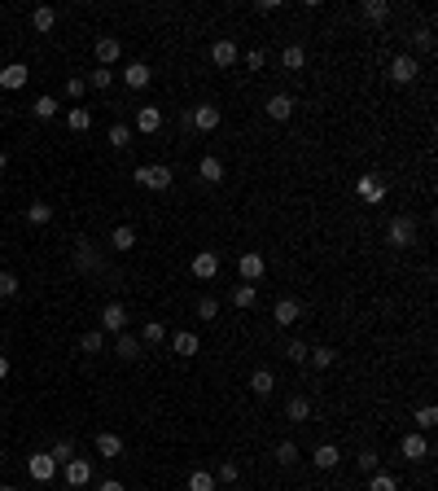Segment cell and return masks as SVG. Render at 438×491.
Wrapping results in <instances>:
<instances>
[{
    "instance_id": "obj_15",
    "label": "cell",
    "mask_w": 438,
    "mask_h": 491,
    "mask_svg": "<svg viewBox=\"0 0 438 491\" xmlns=\"http://www.w3.org/2000/svg\"><path fill=\"white\" fill-rule=\"evenodd\" d=\"M171 351H175L180 360H193V355L202 351V338H197V333H193V329H180V333H175V338H171Z\"/></svg>"
},
{
    "instance_id": "obj_4",
    "label": "cell",
    "mask_w": 438,
    "mask_h": 491,
    "mask_svg": "<svg viewBox=\"0 0 438 491\" xmlns=\"http://www.w3.org/2000/svg\"><path fill=\"white\" fill-rule=\"evenodd\" d=\"M75 268H80V272H101V268H106V259H101V250L92 246V242H75Z\"/></svg>"
},
{
    "instance_id": "obj_40",
    "label": "cell",
    "mask_w": 438,
    "mask_h": 491,
    "mask_svg": "<svg viewBox=\"0 0 438 491\" xmlns=\"http://www.w3.org/2000/svg\"><path fill=\"white\" fill-rule=\"evenodd\" d=\"M66 123H70V132H88V127H92V114H88L84 106H75V110L66 114Z\"/></svg>"
},
{
    "instance_id": "obj_45",
    "label": "cell",
    "mask_w": 438,
    "mask_h": 491,
    "mask_svg": "<svg viewBox=\"0 0 438 491\" xmlns=\"http://www.w3.org/2000/svg\"><path fill=\"white\" fill-rule=\"evenodd\" d=\"M197 316H202V320H215V316H219V298L202 294V298H197Z\"/></svg>"
},
{
    "instance_id": "obj_1",
    "label": "cell",
    "mask_w": 438,
    "mask_h": 491,
    "mask_svg": "<svg viewBox=\"0 0 438 491\" xmlns=\"http://www.w3.org/2000/svg\"><path fill=\"white\" fill-rule=\"evenodd\" d=\"M132 180H136L141 189H153V193H167L175 176H171V167H167V163H145V167H136V171H132Z\"/></svg>"
},
{
    "instance_id": "obj_56",
    "label": "cell",
    "mask_w": 438,
    "mask_h": 491,
    "mask_svg": "<svg viewBox=\"0 0 438 491\" xmlns=\"http://www.w3.org/2000/svg\"><path fill=\"white\" fill-rule=\"evenodd\" d=\"M0 491H13V487H0Z\"/></svg>"
},
{
    "instance_id": "obj_36",
    "label": "cell",
    "mask_w": 438,
    "mask_h": 491,
    "mask_svg": "<svg viewBox=\"0 0 438 491\" xmlns=\"http://www.w3.org/2000/svg\"><path fill=\"white\" fill-rule=\"evenodd\" d=\"M307 355H312V347H307L302 338H294V342H285V360H290V365H307Z\"/></svg>"
},
{
    "instance_id": "obj_28",
    "label": "cell",
    "mask_w": 438,
    "mask_h": 491,
    "mask_svg": "<svg viewBox=\"0 0 438 491\" xmlns=\"http://www.w3.org/2000/svg\"><path fill=\"white\" fill-rule=\"evenodd\" d=\"M31 27H35L40 36H48V31H53V27H58V9H48V5H40V9L31 14Z\"/></svg>"
},
{
    "instance_id": "obj_12",
    "label": "cell",
    "mask_w": 438,
    "mask_h": 491,
    "mask_svg": "<svg viewBox=\"0 0 438 491\" xmlns=\"http://www.w3.org/2000/svg\"><path fill=\"white\" fill-rule=\"evenodd\" d=\"M189 268H193L197 281H215V276H219V254H215V250H202V254H193Z\"/></svg>"
},
{
    "instance_id": "obj_5",
    "label": "cell",
    "mask_w": 438,
    "mask_h": 491,
    "mask_svg": "<svg viewBox=\"0 0 438 491\" xmlns=\"http://www.w3.org/2000/svg\"><path fill=\"white\" fill-rule=\"evenodd\" d=\"M263 272H268V259H263V254L246 250L241 259H237V276L246 281V286H254V281H263Z\"/></svg>"
},
{
    "instance_id": "obj_44",
    "label": "cell",
    "mask_w": 438,
    "mask_h": 491,
    "mask_svg": "<svg viewBox=\"0 0 438 491\" xmlns=\"http://www.w3.org/2000/svg\"><path fill=\"white\" fill-rule=\"evenodd\" d=\"M101 347H106V333H101V329H92V333H84V338H80V351H88V355H97Z\"/></svg>"
},
{
    "instance_id": "obj_11",
    "label": "cell",
    "mask_w": 438,
    "mask_h": 491,
    "mask_svg": "<svg viewBox=\"0 0 438 491\" xmlns=\"http://www.w3.org/2000/svg\"><path fill=\"white\" fill-rule=\"evenodd\" d=\"M127 329V307L123 303H106L101 307V333H123Z\"/></svg>"
},
{
    "instance_id": "obj_43",
    "label": "cell",
    "mask_w": 438,
    "mask_h": 491,
    "mask_svg": "<svg viewBox=\"0 0 438 491\" xmlns=\"http://www.w3.org/2000/svg\"><path fill=\"white\" fill-rule=\"evenodd\" d=\"M355 465H359V470H364V474H377V470H381V456H377L373 448H364V452L355 456Z\"/></svg>"
},
{
    "instance_id": "obj_10",
    "label": "cell",
    "mask_w": 438,
    "mask_h": 491,
    "mask_svg": "<svg viewBox=\"0 0 438 491\" xmlns=\"http://www.w3.org/2000/svg\"><path fill=\"white\" fill-rule=\"evenodd\" d=\"M62 470V465L53 460V456H48V452H35V456H27V474L35 478V482H48V478H53Z\"/></svg>"
},
{
    "instance_id": "obj_30",
    "label": "cell",
    "mask_w": 438,
    "mask_h": 491,
    "mask_svg": "<svg viewBox=\"0 0 438 491\" xmlns=\"http://www.w3.org/2000/svg\"><path fill=\"white\" fill-rule=\"evenodd\" d=\"M280 66H285V70H302V66H307V48H302V44H290L285 53H280Z\"/></svg>"
},
{
    "instance_id": "obj_29",
    "label": "cell",
    "mask_w": 438,
    "mask_h": 491,
    "mask_svg": "<svg viewBox=\"0 0 438 491\" xmlns=\"http://www.w3.org/2000/svg\"><path fill=\"white\" fill-rule=\"evenodd\" d=\"M110 246H114V250H132V246H136V228H132V224H119V228L110 232Z\"/></svg>"
},
{
    "instance_id": "obj_3",
    "label": "cell",
    "mask_w": 438,
    "mask_h": 491,
    "mask_svg": "<svg viewBox=\"0 0 438 491\" xmlns=\"http://www.w3.org/2000/svg\"><path fill=\"white\" fill-rule=\"evenodd\" d=\"M302 316H307V307H302V298H294V294H285V298H276V303H272V320H276L280 329L298 325Z\"/></svg>"
},
{
    "instance_id": "obj_42",
    "label": "cell",
    "mask_w": 438,
    "mask_h": 491,
    "mask_svg": "<svg viewBox=\"0 0 438 491\" xmlns=\"http://www.w3.org/2000/svg\"><path fill=\"white\" fill-rule=\"evenodd\" d=\"M84 84H88V88H97V92H106V88L114 84V70H101V66H97V70L88 75V80H84Z\"/></svg>"
},
{
    "instance_id": "obj_37",
    "label": "cell",
    "mask_w": 438,
    "mask_h": 491,
    "mask_svg": "<svg viewBox=\"0 0 438 491\" xmlns=\"http://www.w3.org/2000/svg\"><path fill=\"white\" fill-rule=\"evenodd\" d=\"M412 421H417V430H434V426H438V408H434V404H421Z\"/></svg>"
},
{
    "instance_id": "obj_9",
    "label": "cell",
    "mask_w": 438,
    "mask_h": 491,
    "mask_svg": "<svg viewBox=\"0 0 438 491\" xmlns=\"http://www.w3.org/2000/svg\"><path fill=\"white\" fill-rule=\"evenodd\" d=\"M399 456H403V460H425V456H429V438H425L421 430L403 434V443H399Z\"/></svg>"
},
{
    "instance_id": "obj_24",
    "label": "cell",
    "mask_w": 438,
    "mask_h": 491,
    "mask_svg": "<svg viewBox=\"0 0 438 491\" xmlns=\"http://www.w3.org/2000/svg\"><path fill=\"white\" fill-rule=\"evenodd\" d=\"M250 391L259 395V399H268V395L276 391V373H272V369H254V373H250Z\"/></svg>"
},
{
    "instance_id": "obj_38",
    "label": "cell",
    "mask_w": 438,
    "mask_h": 491,
    "mask_svg": "<svg viewBox=\"0 0 438 491\" xmlns=\"http://www.w3.org/2000/svg\"><path fill=\"white\" fill-rule=\"evenodd\" d=\"M189 491H215V474L211 470H193L189 474Z\"/></svg>"
},
{
    "instance_id": "obj_18",
    "label": "cell",
    "mask_w": 438,
    "mask_h": 491,
    "mask_svg": "<svg viewBox=\"0 0 438 491\" xmlns=\"http://www.w3.org/2000/svg\"><path fill=\"white\" fill-rule=\"evenodd\" d=\"M211 62H215L219 70L237 66V40H215V44H211Z\"/></svg>"
},
{
    "instance_id": "obj_14",
    "label": "cell",
    "mask_w": 438,
    "mask_h": 491,
    "mask_svg": "<svg viewBox=\"0 0 438 491\" xmlns=\"http://www.w3.org/2000/svg\"><path fill=\"white\" fill-rule=\"evenodd\" d=\"M66 482H70V487H88V482H92V460L70 456V460H66Z\"/></svg>"
},
{
    "instance_id": "obj_27",
    "label": "cell",
    "mask_w": 438,
    "mask_h": 491,
    "mask_svg": "<svg viewBox=\"0 0 438 491\" xmlns=\"http://www.w3.org/2000/svg\"><path fill=\"white\" fill-rule=\"evenodd\" d=\"M254 298H259V286H246V281H241V286H233V294H228V303L241 307V312H246V307H254Z\"/></svg>"
},
{
    "instance_id": "obj_8",
    "label": "cell",
    "mask_w": 438,
    "mask_h": 491,
    "mask_svg": "<svg viewBox=\"0 0 438 491\" xmlns=\"http://www.w3.org/2000/svg\"><path fill=\"white\" fill-rule=\"evenodd\" d=\"M92 53H97V66L106 70V66H114L119 58H123V44L114 40V36H97V44H92Z\"/></svg>"
},
{
    "instance_id": "obj_31",
    "label": "cell",
    "mask_w": 438,
    "mask_h": 491,
    "mask_svg": "<svg viewBox=\"0 0 438 491\" xmlns=\"http://www.w3.org/2000/svg\"><path fill=\"white\" fill-rule=\"evenodd\" d=\"M359 14H364L368 22H385V18H390V5H385V0H364Z\"/></svg>"
},
{
    "instance_id": "obj_22",
    "label": "cell",
    "mask_w": 438,
    "mask_h": 491,
    "mask_svg": "<svg viewBox=\"0 0 438 491\" xmlns=\"http://www.w3.org/2000/svg\"><path fill=\"white\" fill-rule=\"evenodd\" d=\"M158 127H163V110H158V106H141V110H136V132L153 136Z\"/></svg>"
},
{
    "instance_id": "obj_26",
    "label": "cell",
    "mask_w": 438,
    "mask_h": 491,
    "mask_svg": "<svg viewBox=\"0 0 438 491\" xmlns=\"http://www.w3.org/2000/svg\"><path fill=\"white\" fill-rule=\"evenodd\" d=\"M342 460V452H338V443H320L316 452H312V465L316 470H333V465Z\"/></svg>"
},
{
    "instance_id": "obj_50",
    "label": "cell",
    "mask_w": 438,
    "mask_h": 491,
    "mask_svg": "<svg viewBox=\"0 0 438 491\" xmlns=\"http://www.w3.org/2000/svg\"><path fill=\"white\" fill-rule=\"evenodd\" d=\"M263 62H268L263 48H250V53H246V66H250V70H263Z\"/></svg>"
},
{
    "instance_id": "obj_16",
    "label": "cell",
    "mask_w": 438,
    "mask_h": 491,
    "mask_svg": "<svg viewBox=\"0 0 438 491\" xmlns=\"http://www.w3.org/2000/svg\"><path fill=\"white\" fill-rule=\"evenodd\" d=\"M27 80H31V70H27V62H9L5 70H0V88H27Z\"/></svg>"
},
{
    "instance_id": "obj_32",
    "label": "cell",
    "mask_w": 438,
    "mask_h": 491,
    "mask_svg": "<svg viewBox=\"0 0 438 491\" xmlns=\"http://www.w3.org/2000/svg\"><path fill=\"white\" fill-rule=\"evenodd\" d=\"M48 220H53V206H48V202H31V206H27V224L44 228Z\"/></svg>"
},
{
    "instance_id": "obj_34",
    "label": "cell",
    "mask_w": 438,
    "mask_h": 491,
    "mask_svg": "<svg viewBox=\"0 0 438 491\" xmlns=\"http://www.w3.org/2000/svg\"><path fill=\"white\" fill-rule=\"evenodd\" d=\"M141 342H149V347H158V342H167V325H163V320H149V325L141 329Z\"/></svg>"
},
{
    "instance_id": "obj_6",
    "label": "cell",
    "mask_w": 438,
    "mask_h": 491,
    "mask_svg": "<svg viewBox=\"0 0 438 491\" xmlns=\"http://www.w3.org/2000/svg\"><path fill=\"white\" fill-rule=\"evenodd\" d=\"M417 75H421V62L417 58H412V53H399L395 62H390V84H412V80H417Z\"/></svg>"
},
{
    "instance_id": "obj_49",
    "label": "cell",
    "mask_w": 438,
    "mask_h": 491,
    "mask_svg": "<svg viewBox=\"0 0 438 491\" xmlns=\"http://www.w3.org/2000/svg\"><path fill=\"white\" fill-rule=\"evenodd\" d=\"M18 294V276L9 268H0V298H13Z\"/></svg>"
},
{
    "instance_id": "obj_21",
    "label": "cell",
    "mask_w": 438,
    "mask_h": 491,
    "mask_svg": "<svg viewBox=\"0 0 438 491\" xmlns=\"http://www.w3.org/2000/svg\"><path fill=\"white\" fill-rule=\"evenodd\" d=\"M149 80H153V70H149L145 62H132V66H127V70H123V84H127V88H132V92H141V88H149Z\"/></svg>"
},
{
    "instance_id": "obj_55",
    "label": "cell",
    "mask_w": 438,
    "mask_h": 491,
    "mask_svg": "<svg viewBox=\"0 0 438 491\" xmlns=\"http://www.w3.org/2000/svg\"><path fill=\"white\" fill-rule=\"evenodd\" d=\"M5 167H9V153H5V149H0V171H5Z\"/></svg>"
},
{
    "instance_id": "obj_25",
    "label": "cell",
    "mask_w": 438,
    "mask_h": 491,
    "mask_svg": "<svg viewBox=\"0 0 438 491\" xmlns=\"http://www.w3.org/2000/svg\"><path fill=\"white\" fill-rule=\"evenodd\" d=\"M285 417H290L294 426L312 421V399H307V395H290V404H285Z\"/></svg>"
},
{
    "instance_id": "obj_51",
    "label": "cell",
    "mask_w": 438,
    "mask_h": 491,
    "mask_svg": "<svg viewBox=\"0 0 438 491\" xmlns=\"http://www.w3.org/2000/svg\"><path fill=\"white\" fill-rule=\"evenodd\" d=\"M84 92H88V84H84V80H66V97H70V101H80Z\"/></svg>"
},
{
    "instance_id": "obj_53",
    "label": "cell",
    "mask_w": 438,
    "mask_h": 491,
    "mask_svg": "<svg viewBox=\"0 0 438 491\" xmlns=\"http://www.w3.org/2000/svg\"><path fill=\"white\" fill-rule=\"evenodd\" d=\"M254 9H259V14H276V9H280V0H259Z\"/></svg>"
},
{
    "instance_id": "obj_23",
    "label": "cell",
    "mask_w": 438,
    "mask_h": 491,
    "mask_svg": "<svg viewBox=\"0 0 438 491\" xmlns=\"http://www.w3.org/2000/svg\"><path fill=\"white\" fill-rule=\"evenodd\" d=\"M141 347H145V342H141V338H132L127 329H123L119 338H114V355H119V360H141V355H145Z\"/></svg>"
},
{
    "instance_id": "obj_41",
    "label": "cell",
    "mask_w": 438,
    "mask_h": 491,
    "mask_svg": "<svg viewBox=\"0 0 438 491\" xmlns=\"http://www.w3.org/2000/svg\"><path fill=\"white\" fill-rule=\"evenodd\" d=\"M368 491H399V482H395V474L377 470V474H368Z\"/></svg>"
},
{
    "instance_id": "obj_47",
    "label": "cell",
    "mask_w": 438,
    "mask_h": 491,
    "mask_svg": "<svg viewBox=\"0 0 438 491\" xmlns=\"http://www.w3.org/2000/svg\"><path fill=\"white\" fill-rule=\"evenodd\" d=\"M237 478H241V465L237 460H224L219 470H215V482H237Z\"/></svg>"
},
{
    "instance_id": "obj_17",
    "label": "cell",
    "mask_w": 438,
    "mask_h": 491,
    "mask_svg": "<svg viewBox=\"0 0 438 491\" xmlns=\"http://www.w3.org/2000/svg\"><path fill=\"white\" fill-rule=\"evenodd\" d=\"M263 110H268V119H276V123H285V119L294 114V97H290V92H272Z\"/></svg>"
},
{
    "instance_id": "obj_48",
    "label": "cell",
    "mask_w": 438,
    "mask_h": 491,
    "mask_svg": "<svg viewBox=\"0 0 438 491\" xmlns=\"http://www.w3.org/2000/svg\"><path fill=\"white\" fill-rule=\"evenodd\" d=\"M307 360H312L316 369H333V360H338V355H333L329 347H312V355H307Z\"/></svg>"
},
{
    "instance_id": "obj_52",
    "label": "cell",
    "mask_w": 438,
    "mask_h": 491,
    "mask_svg": "<svg viewBox=\"0 0 438 491\" xmlns=\"http://www.w3.org/2000/svg\"><path fill=\"white\" fill-rule=\"evenodd\" d=\"M97 491H127L119 478H106V482H97Z\"/></svg>"
},
{
    "instance_id": "obj_35",
    "label": "cell",
    "mask_w": 438,
    "mask_h": 491,
    "mask_svg": "<svg viewBox=\"0 0 438 491\" xmlns=\"http://www.w3.org/2000/svg\"><path fill=\"white\" fill-rule=\"evenodd\" d=\"M106 141H110L114 149H127V145H132V127H127V123H114L110 132H106Z\"/></svg>"
},
{
    "instance_id": "obj_13",
    "label": "cell",
    "mask_w": 438,
    "mask_h": 491,
    "mask_svg": "<svg viewBox=\"0 0 438 491\" xmlns=\"http://www.w3.org/2000/svg\"><path fill=\"white\" fill-rule=\"evenodd\" d=\"M355 193L364 198V202H373V206H381V202H385V180H377V176H359V180H355Z\"/></svg>"
},
{
    "instance_id": "obj_39",
    "label": "cell",
    "mask_w": 438,
    "mask_h": 491,
    "mask_svg": "<svg viewBox=\"0 0 438 491\" xmlns=\"http://www.w3.org/2000/svg\"><path fill=\"white\" fill-rule=\"evenodd\" d=\"M31 110H35V119H58L62 106H58V97H35V106H31Z\"/></svg>"
},
{
    "instance_id": "obj_7",
    "label": "cell",
    "mask_w": 438,
    "mask_h": 491,
    "mask_svg": "<svg viewBox=\"0 0 438 491\" xmlns=\"http://www.w3.org/2000/svg\"><path fill=\"white\" fill-rule=\"evenodd\" d=\"M219 106H211V101H202V106H193L189 110V123L197 127V132H215V127H219Z\"/></svg>"
},
{
    "instance_id": "obj_2",
    "label": "cell",
    "mask_w": 438,
    "mask_h": 491,
    "mask_svg": "<svg viewBox=\"0 0 438 491\" xmlns=\"http://www.w3.org/2000/svg\"><path fill=\"white\" fill-rule=\"evenodd\" d=\"M385 242H390L395 250H407L412 242H417V220H412V215H395L390 224H385Z\"/></svg>"
},
{
    "instance_id": "obj_20",
    "label": "cell",
    "mask_w": 438,
    "mask_h": 491,
    "mask_svg": "<svg viewBox=\"0 0 438 491\" xmlns=\"http://www.w3.org/2000/svg\"><path fill=\"white\" fill-rule=\"evenodd\" d=\"M97 456H101V460H119V456H123V438L110 434V430H101V434H97Z\"/></svg>"
},
{
    "instance_id": "obj_19",
    "label": "cell",
    "mask_w": 438,
    "mask_h": 491,
    "mask_svg": "<svg viewBox=\"0 0 438 491\" xmlns=\"http://www.w3.org/2000/svg\"><path fill=\"white\" fill-rule=\"evenodd\" d=\"M197 180H202V185H219V180H224V163L215 158V153H202V163H197Z\"/></svg>"
},
{
    "instance_id": "obj_54",
    "label": "cell",
    "mask_w": 438,
    "mask_h": 491,
    "mask_svg": "<svg viewBox=\"0 0 438 491\" xmlns=\"http://www.w3.org/2000/svg\"><path fill=\"white\" fill-rule=\"evenodd\" d=\"M9 377V355H0V382Z\"/></svg>"
},
{
    "instance_id": "obj_33",
    "label": "cell",
    "mask_w": 438,
    "mask_h": 491,
    "mask_svg": "<svg viewBox=\"0 0 438 491\" xmlns=\"http://www.w3.org/2000/svg\"><path fill=\"white\" fill-rule=\"evenodd\" d=\"M272 456H276V465H294L298 460V443H294V438H280V443L272 448Z\"/></svg>"
},
{
    "instance_id": "obj_46",
    "label": "cell",
    "mask_w": 438,
    "mask_h": 491,
    "mask_svg": "<svg viewBox=\"0 0 438 491\" xmlns=\"http://www.w3.org/2000/svg\"><path fill=\"white\" fill-rule=\"evenodd\" d=\"M48 456H53L58 465H66V460L75 456V443H70V438H58V443H53V448H48Z\"/></svg>"
}]
</instances>
